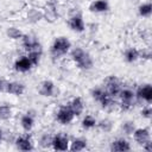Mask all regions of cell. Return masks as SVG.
I'll return each instance as SVG.
<instances>
[{
    "mask_svg": "<svg viewBox=\"0 0 152 152\" xmlns=\"http://www.w3.org/2000/svg\"><path fill=\"white\" fill-rule=\"evenodd\" d=\"M139 58V51L134 48H129L126 50L125 52V59L128 62V63H133L135 62L137 59Z\"/></svg>",
    "mask_w": 152,
    "mask_h": 152,
    "instance_id": "ac0fdd59",
    "label": "cell"
},
{
    "mask_svg": "<svg viewBox=\"0 0 152 152\" xmlns=\"http://www.w3.org/2000/svg\"><path fill=\"white\" fill-rule=\"evenodd\" d=\"M71 48V43L68 38L65 37H58L55 39L52 46H51V56L53 58H59L61 56L65 55L66 52H69Z\"/></svg>",
    "mask_w": 152,
    "mask_h": 152,
    "instance_id": "7a4b0ae2",
    "label": "cell"
},
{
    "mask_svg": "<svg viewBox=\"0 0 152 152\" xmlns=\"http://www.w3.org/2000/svg\"><path fill=\"white\" fill-rule=\"evenodd\" d=\"M119 96H120V99H121L120 108H121L122 110H128V109L133 106V100H134V97H135L134 91L131 90V89H121Z\"/></svg>",
    "mask_w": 152,
    "mask_h": 152,
    "instance_id": "277c9868",
    "label": "cell"
},
{
    "mask_svg": "<svg viewBox=\"0 0 152 152\" xmlns=\"http://www.w3.org/2000/svg\"><path fill=\"white\" fill-rule=\"evenodd\" d=\"M139 57L150 59V58H151V50H150V49H144L142 51H139Z\"/></svg>",
    "mask_w": 152,
    "mask_h": 152,
    "instance_id": "1f68e13d",
    "label": "cell"
},
{
    "mask_svg": "<svg viewBox=\"0 0 152 152\" xmlns=\"http://www.w3.org/2000/svg\"><path fill=\"white\" fill-rule=\"evenodd\" d=\"M15 145L21 151H30V150L33 148L32 142H31V139L28 137H19L15 140Z\"/></svg>",
    "mask_w": 152,
    "mask_h": 152,
    "instance_id": "2e32d148",
    "label": "cell"
},
{
    "mask_svg": "<svg viewBox=\"0 0 152 152\" xmlns=\"http://www.w3.org/2000/svg\"><path fill=\"white\" fill-rule=\"evenodd\" d=\"M43 14H44V18H46V20H49V21H53L56 19V17H57V13H56L55 7H51V8H48L46 7L45 13H43Z\"/></svg>",
    "mask_w": 152,
    "mask_h": 152,
    "instance_id": "4316f807",
    "label": "cell"
},
{
    "mask_svg": "<svg viewBox=\"0 0 152 152\" xmlns=\"http://www.w3.org/2000/svg\"><path fill=\"white\" fill-rule=\"evenodd\" d=\"M50 145H52V137L49 135V134H44L42 138H40V146L46 148L49 147Z\"/></svg>",
    "mask_w": 152,
    "mask_h": 152,
    "instance_id": "f1b7e54d",
    "label": "cell"
},
{
    "mask_svg": "<svg viewBox=\"0 0 152 152\" xmlns=\"http://www.w3.org/2000/svg\"><path fill=\"white\" fill-rule=\"evenodd\" d=\"M33 124H34V120H33V118H32L30 114H26V115H23V116H21L20 125H21V127H23L25 131H30V129L33 127Z\"/></svg>",
    "mask_w": 152,
    "mask_h": 152,
    "instance_id": "d6986e66",
    "label": "cell"
},
{
    "mask_svg": "<svg viewBox=\"0 0 152 152\" xmlns=\"http://www.w3.org/2000/svg\"><path fill=\"white\" fill-rule=\"evenodd\" d=\"M39 94L43 96H53L55 94V84L51 81H44L40 83Z\"/></svg>",
    "mask_w": 152,
    "mask_h": 152,
    "instance_id": "8fae6325",
    "label": "cell"
},
{
    "mask_svg": "<svg viewBox=\"0 0 152 152\" xmlns=\"http://www.w3.org/2000/svg\"><path fill=\"white\" fill-rule=\"evenodd\" d=\"M24 91H25V86L23 83H19V82H8L7 91L6 93L19 96V95H23Z\"/></svg>",
    "mask_w": 152,
    "mask_h": 152,
    "instance_id": "7c38bea8",
    "label": "cell"
},
{
    "mask_svg": "<svg viewBox=\"0 0 152 152\" xmlns=\"http://www.w3.org/2000/svg\"><path fill=\"white\" fill-rule=\"evenodd\" d=\"M69 107L71 108V110H72V113H74V115L75 116H80L82 113H83V109H84V106H83V101H82V99L81 97H75L71 102H70V104H69Z\"/></svg>",
    "mask_w": 152,
    "mask_h": 152,
    "instance_id": "4fadbf2b",
    "label": "cell"
},
{
    "mask_svg": "<svg viewBox=\"0 0 152 152\" xmlns=\"http://www.w3.org/2000/svg\"><path fill=\"white\" fill-rule=\"evenodd\" d=\"M52 147L56 151H66L69 148V139L64 133H58L52 138Z\"/></svg>",
    "mask_w": 152,
    "mask_h": 152,
    "instance_id": "8992f818",
    "label": "cell"
},
{
    "mask_svg": "<svg viewBox=\"0 0 152 152\" xmlns=\"http://www.w3.org/2000/svg\"><path fill=\"white\" fill-rule=\"evenodd\" d=\"M112 127H113V124H112V121L108 120V119L101 120L100 124H99V128H100L101 131H103V132H109V131L112 129Z\"/></svg>",
    "mask_w": 152,
    "mask_h": 152,
    "instance_id": "83f0119b",
    "label": "cell"
},
{
    "mask_svg": "<svg viewBox=\"0 0 152 152\" xmlns=\"http://www.w3.org/2000/svg\"><path fill=\"white\" fill-rule=\"evenodd\" d=\"M32 66H33V65H32V63H31V61L28 59L27 56H23V57L18 58V59L15 61V63H14V69H15L17 71H19V72H26V71H28Z\"/></svg>",
    "mask_w": 152,
    "mask_h": 152,
    "instance_id": "9c48e42d",
    "label": "cell"
},
{
    "mask_svg": "<svg viewBox=\"0 0 152 152\" xmlns=\"http://www.w3.org/2000/svg\"><path fill=\"white\" fill-rule=\"evenodd\" d=\"M71 58L76 63L80 69L89 70L93 66V59L88 52H86L82 48H75L71 51Z\"/></svg>",
    "mask_w": 152,
    "mask_h": 152,
    "instance_id": "6da1fadb",
    "label": "cell"
},
{
    "mask_svg": "<svg viewBox=\"0 0 152 152\" xmlns=\"http://www.w3.org/2000/svg\"><path fill=\"white\" fill-rule=\"evenodd\" d=\"M12 115V109L8 104H0V119L8 120Z\"/></svg>",
    "mask_w": 152,
    "mask_h": 152,
    "instance_id": "7402d4cb",
    "label": "cell"
},
{
    "mask_svg": "<svg viewBox=\"0 0 152 152\" xmlns=\"http://www.w3.org/2000/svg\"><path fill=\"white\" fill-rule=\"evenodd\" d=\"M133 137L138 144L144 145L146 141L150 140V131L147 128H137L133 131Z\"/></svg>",
    "mask_w": 152,
    "mask_h": 152,
    "instance_id": "30bf717a",
    "label": "cell"
},
{
    "mask_svg": "<svg viewBox=\"0 0 152 152\" xmlns=\"http://www.w3.org/2000/svg\"><path fill=\"white\" fill-rule=\"evenodd\" d=\"M40 53H37V52H28V55H27V57H28V59L31 61V63H32V65H37L38 63H39V59H40Z\"/></svg>",
    "mask_w": 152,
    "mask_h": 152,
    "instance_id": "f546056e",
    "label": "cell"
},
{
    "mask_svg": "<svg viewBox=\"0 0 152 152\" xmlns=\"http://www.w3.org/2000/svg\"><path fill=\"white\" fill-rule=\"evenodd\" d=\"M151 12H152V6L150 2H146L139 6V14L141 17H150Z\"/></svg>",
    "mask_w": 152,
    "mask_h": 152,
    "instance_id": "d4e9b609",
    "label": "cell"
},
{
    "mask_svg": "<svg viewBox=\"0 0 152 152\" xmlns=\"http://www.w3.org/2000/svg\"><path fill=\"white\" fill-rule=\"evenodd\" d=\"M106 94H107V91H106L103 88H95V89L91 90V96H93V99H94L95 101H97V102H100V101L104 97Z\"/></svg>",
    "mask_w": 152,
    "mask_h": 152,
    "instance_id": "cb8c5ba5",
    "label": "cell"
},
{
    "mask_svg": "<svg viewBox=\"0 0 152 152\" xmlns=\"http://www.w3.org/2000/svg\"><path fill=\"white\" fill-rule=\"evenodd\" d=\"M110 150L112 151H129L131 146L125 139H118V140L112 142Z\"/></svg>",
    "mask_w": 152,
    "mask_h": 152,
    "instance_id": "e0dca14e",
    "label": "cell"
},
{
    "mask_svg": "<svg viewBox=\"0 0 152 152\" xmlns=\"http://www.w3.org/2000/svg\"><path fill=\"white\" fill-rule=\"evenodd\" d=\"M122 131L126 133V134H132L133 131H134V124L132 121H127L122 125Z\"/></svg>",
    "mask_w": 152,
    "mask_h": 152,
    "instance_id": "4dcf8cb0",
    "label": "cell"
},
{
    "mask_svg": "<svg viewBox=\"0 0 152 152\" xmlns=\"http://www.w3.org/2000/svg\"><path fill=\"white\" fill-rule=\"evenodd\" d=\"M7 86H8V82L4 78H0V93H6L7 91Z\"/></svg>",
    "mask_w": 152,
    "mask_h": 152,
    "instance_id": "836d02e7",
    "label": "cell"
},
{
    "mask_svg": "<svg viewBox=\"0 0 152 152\" xmlns=\"http://www.w3.org/2000/svg\"><path fill=\"white\" fill-rule=\"evenodd\" d=\"M104 84H106V89L104 90L110 96H113V97L119 96L122 87H121V83H120V81H119L118 77H115V76H108L104 80Z\"/></svg>",
    "mask_w": 152,
    "mask_h": 152,
    "instance_id": "3957f363",
    "label": "cell"
},
{
    "mask_svg": "<svg viewBox=\"0 0 152 152\" xmlns=\"http://www.w3.org/2000/svg\"><path fill=\"white\" fill-rule=\"evenodd\" d=\"M56 118L62 125H68L74 120L75 115H74V113H72V110H71V108L69 106H62L58 109Z\"/></svg>",
    "mask_w": 152,
    "mask_h": 152,
    "instance_id": "5b68a950",
    "label": "cell"
},
{
    "mask_svg": "<svg viewBox=\"0 0 152 152\" xmlns=\"http://www.w3.org/2000/svg\"><path fill=\"white\" fill-rule=\"evenodd\" d=\"M42 18H44L43 12H40V11L36 10V8H31V10L28 11V13H27V19H28L31 23H37V21H39Z\"/></svg>",
    "mask_w": 152,
    "mask_h": 152,
    "instance_id": "ffe728a7",
    "label": "cell"
},
{
    "mask_svg": "<svg viewBox=\"0 0 152 152\" xmlns=\"http://www.w3.org/2000/svg\"><path fill=\"white\" fill-rule=\"evenodd\" d=\"M108 2L107 0H95L90 4L89 10L91 12H96V13H101V12H106L108 10Z\"/></svg>",
    "mask_w": 152,
    "mask_h": 152,
    "instance_id": "5bb4252c",
    "label": "cell"
},
{
    "mask_svg": "<svg viewBox=\"0 0 152 152\" xmlns=\"http://www.w3.org/2000/svg\"><path fill=\"white\" fill-rule=\"evenodd\" d=\"M0 140H1V131H0Z\"/></svg>",
    "mask_w": 152,
    "mask_h": 152,
    "instance_id": "d590c367",
    "label": "cell"
},
{
    "mask_svg": "<svg viewBox=\"0 0 152 152\" xmlns=\"http://www.w3.org/2000/svg\"><path fill=\"white\" fill-rule=\"evenodd\" d=\"M151 144H152V142H151V140H148V141H146V142H145V144H144L142 146H144V148H145L146 151H148V152H151V151H152V147H151Z\"/></svg>",
    "mask_w": 152,
    "mask_h": 152,
    "instance_id": "e575fe53",
    "label": "cell"
},
{
    "mask_svg": "<svg viewBox=\"0 0 152 152\" xmlns=\"http://www.w3.org/2000/svg\"><path fill=\"white\" fill-rule=\"evenodd\" d=\"M69 26L72 31L83 32L84 31V21L82 19V15L81 14H74L69 19Z\"/></svg>",
    "mask_w": 152,
    "mask_h": 152,
    "instance_id": "ba28073f",
    "label": "cell"
},
{
    "mask_svg": "<svg viewBox=\"0 0 152 152\" xmlns=\"http://www.w3.org/2000/svg\"><path fill=\"white\" fill-rule=\"evenodd\" d=\"M21 39H23V45H24L25 50H27V51H30V50L33 49L37 44H39L38 39H37L34 36H32V34H23Z\"/></svg>",
    "mask_w": 152,
    "mask_h": 152,
    "instance_id": "9a60e30c",
    "label": "cell"
},
{
    "mask_svg": "<svg viewBox=\"0 0 152 152\" xmlns=\"http://www.w3.org/2000/svg\"><path fill=\"white\" fill-rule=\"evenodd\" d=\"M141 115H142L144 118H146V119H150L151 115H152V109H151V107H145V108H142Z\"/></svg>",
    "mask_w": 152,
    "mask_h": 152,
    "instance_id": "d6a6232c",
    "label": "cell"
},
{
    "mask_svg": "<svg viewBox=\"0 0 152 152\" xmlns=\"http://www.w3.org/2000/svg\"><path fill=\"white\" fill-rule=\"evenodd\" d=\"M6 34L11 39H19V38L23 37V32L17 27H8L7 31H6Z\"/></svg>",
    "mask_w": 152,
    "mask_h": 152,
    "instance_id": "603a6c76",
    "label": "cell"
},
{
    "mask_svg": "<svg viewBox=\"0 0 152 152\" xmlns=\"http://www.w3.org/2000/svg\"><path fill=\"white\" fill-rule=\"evenodd\" d=\"M95 125H96V120L91 115H86L84 119L82 120V126L84 128H93L95 127Z\"/></svg>",
    "mask_w": 152,
    "mask_h": 152,
    "instance_id": "484cf974",
    "label": "cell"
},
{
    "mask_svg": "<svg viewBox=\"0 0 152 152\" xmlns=\"http://www.w3.org/2000/svg\"><path fill=\"white\" fill-rule=\"evenodd\" d=\"M134 94H135V97L138 100H140V101L144 100L147 103L152 102V87H151V84L140 86Z\"/></svg>",
    "mask_w": 152,
    "mask_h": 152,
    "instance_id": "52a82bcc",
    "label": "cell"
},
{
    "mask_svg": "<svg viewBox=\"0 0 152 152\" xmlns=\"http://www.w3.org/2000/svg\"><path fill=\"white\" fill-rule=\"evenodd\" d=\"M86 146H87V140L86 139H82V138H78V139H75L71 142L70 150L71 151H82V150L86 148Z\"/></svg>",
    "mask_w": 152,
    "mask_h": 152,
    "instance_id": "44dd1931",
    "label": "cell"
}]
</instances>
